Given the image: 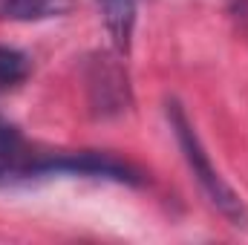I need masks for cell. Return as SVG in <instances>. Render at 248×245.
Here are the masks:
<instances>
[{"label": "cell", "instance_id": "obj_7", "mask_svg": "<svg viewBox=\"0 0 248 245\" xmlns=\"http://www.w3.org/2000/svg\"><path fill=\"white\" fill-rule=\"evenodd\" d=\"M32 75V61L15 49V46H0V92H12L26 84Z\"/></svg>", "mask_w": 248, "mask_h": 245}, {"label": "cell", "instance_id": "obj_5", "mask_svg": "<svg viewBox=\"0 0 248 245\" xmlns=\"http://www.w3.org/2000/svg\"><path fill=\"white\" fill-rule=\"evenodd\" d=\"M104 29L116 46L119 55H127L133 46L136 17H139V0H98Z\"/></svg>", "mask_w": 248, "mask_h": 245}, {"label": "cell", "instance_id": "obj_3", "mask_svg": "<svg viewBox=\"0 0 248 245\" xmlns=\"http://www.w3.org/2000/svg\"><path fill=\"white\" fill-rule=\"evenodd\" d=\"M84 87H87L90 110L98 119H116L127 113L133 104L130 78L119 55H110V52L90 55L84 63Z\"/></svg>", "mask_w": 248, "mask_h": 245}, {"label": "cell", "instance_id": "obj_1", "mask_svg": "<svg viewBox=\"0 0 248 245\" xmlns=\"http://www.w3.org/2000/svg\"><path fill=\"white\" fill-rule=\"evenodd\" d=\"M165 113H168V124L173 130V138H176V144H179V150L185 156V162H187V168H190V173H193V179H196V184H199V190L205 193V199L231 225H248V208H246V202H243V196L225 182L222 173L214 168V162H211V156H208V150H205L196 127L187 119L185 107L179 101H168Z\"/></svg>", "mask_w": 248, "mask_h": 245}, {"label": "cell", "instance_id": "obj_6", "mask_svg": "<svg viewBox=\"0 0 248 245\" xmlns=\"http://www.w3.org/2000/svg\"><path fill=\"white\" fill-rule=\"evenodd\" d=\"M75 0H0V23H41L69 15Z\"/></svg>", "mask_w": 248, "mask_h": 245}, {"label": "cell", "instance_id": "obj_2", "mask_svg": "<svg viewBox=\"0 0 248 245\" xmlns=\"http://www.w3.org/2000/svg\"><path fill=\"white\" fill-rule=\"evenodd\" d=\"M46 176H84V179H104L119 184H141V173L110 153L98 150H58V153H41L35 179Z\"/></svg>", "mask_w": 248, "mask_h": 245}, {"label": "cell", "instance_id": "obj_4", "mask_svg": "<svg viewBox=\"0 0 248 245\" xmlns=\"http://www.w3.org/2000/svg\"><path fill=\"white\" fill-rule=\"evenodd\" d=\"M38 159L41 153H35L23 133L0 113V187L32 182Z\"/></svg>", "mask_w": 248, "mask_h": 245}]
</instances>
